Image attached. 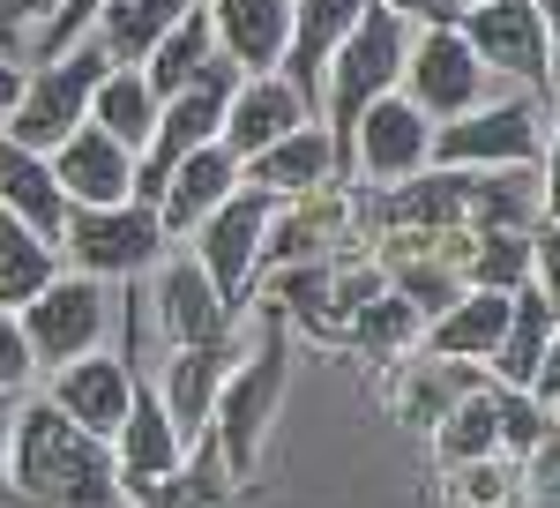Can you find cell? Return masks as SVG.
I'll use <instances>...</instances> for the list:
<instances>
[{
	"instance_id": "6da1fadb",
	"label": "cell",
	"mask_w": 560,
	"mask_h": 508,
	"mask_svg": "<svg viewBox=\"0 0 560 508\" xmlns=\"http://www.w3.org/2000/svg\"><path fill=\"white\" fill-rule=\"evenodd\" d=\"M8 486H23V501L38 508H120V457L105 434L68 419L52 396H23L15 404V457H8Z\"/></svg>"
},
{
	"instance_id": "7a4b0ae2",
	"label": "cell",
	"mask_w": 560,
	"mask_h": 508,
	"mask_svg": "<svg viewBox=\"0 0 560 508\" xmlns=\"http://www.w3.org/2000/svg\"><path fill=\"white\" fill-rule=\"evenodd\" d=\"M404 60H411V15H396L388 0H366V15L345 31V45L329 53V76H322V120L337 135V158H345L359 113L404 90Z\"/></svg>"
},
{
	"instance_id": "3957f363",
	"label": "cell",
	"mask_w": 560,
	"mask_h": 508,
	"mask_svg": "<svg viewBox=\"0 0 560 508\" xmlns=\"http://www.w3.org/2000/svg\"><path fill=\"white\" fill-rule=\"evenodd\" d=\"M113 76V53H105V38H75L68 53H52V60H38L31 76H23V97H15V113H8V135L15 142H31V150H60L75 127L90 120V97H97V83Z\"/></svg>"
},
{
	"instance_id": "277c9868",
	"label": "cell",
	"mask_w": 560,
	"mask_h": 508,
	"mask_svg": "<svg viewBox=\"0 0 560 508\" xmlns=\"http://www.w3.org/2000/svg\"><path fill=\"white\" fill-rule=\"evenodd\" d=\"M173 247L165 240V217L158 203H75L68 210V232H60V254H68V269H90V277H105V285H128L142 277L158 254Z\"/></svg>"
},
{
	"instance_id": "5b68a950",
	"label": "cell",
	"mask_w": 560,
	"mask_h": 508,
	"mask_svg": "<svg viewBox=\"0 0 560 508\" xmlns=\"http://www.w3.org/2000/svg\"><path fill=\"white\" fill-rule=\"evenodd\" d=\"M546 158V113H538V90L516 97H486L471 113L433 127V165H538Z\"/></svg>"
},
{
	"instance_id": "8992f818",
	"label": "cell",
	"mask_w": 560,
	"mask_h": 508,
	"mask_svg": "<svg viewBox=\"0 0 560 508\" xmlns=\"http://www.w3.org/2000/svg\"><path fill=\"white\" fill-rule=\"evenodd\" d=\"M277 396H284V314H261V344L255 351H240V367L224 381V396H217V449H224V471L240 478V471L255 464L261 449V426L277 419Z\"/></svg>"
},
{
	"instance_id": "52a82bcc",
	"label": "cell",
	"mask_w": 560,
	"mask_h": 508,
	"mask_svg": "<svg viewBox=\"0 0 560 508\" xmlns=\"http://www.w3.org/2000/svg\"><path fill=\"white\" fill-rule=\"evenodd\" d=\"M456 31L471 38V53L523 90H553V31L538 15V0H471L456 8Z\"/></svg>"
},
{
	"instance_id": "ba28073f",
	"label": "cell",
	"mask_w": 560,
	"mask_h": 508,
	"mask_svg": "<svg viewBox=\"0 0 560 508\" xmlns=\"http://www.w3.org/2000/svg\"><path fill=\"white\" fill-rule=\"evenodd\" d=\"M269 217H277V195H261V187H232L224 203H217L202 224H195V240L187 247L202 254V269L217 277V292L232 299V307H247L261 277V247H269Z\"/></svg>"
},
{
	"instance_id": "9c48e42d",
	"label": "cell",
	"mask_w": 560,
	"mask_h": 508,
	"mask_svg": "<svg viewBox=\"0 0 560 508\" xmlns=\"http://www.w3.org/2000/svg\"><path fill=\"white\" fill-rule=\"evenodd\" d=\"M105 330H113V292H105V277H90V269H60V277L23 307V337L38 351V367H68V359L97 351Z\"/></svg>"
},
{
	"instance_id": "30bf717a",
	"label": "cell",
	"mask_w": 560,
	"mask_h": 508,
	"mask_svg": "<svg viewBox=\"0 0 560 508\" xmlns=\"http://www.w3.org/2000/svg\"><path fill=\"white\" fill-rule=\"evenodd\" d=\"M486 83H493V68L471 53V38L456 31V15L419 23L411 60H404V90H411V97L433 113V127L456 120V113H471V105H486Z\"/></svg>"
},
{
	"instance_id": "8fae6325",
	"label": "cell",
	"mask_w": 560,
	"mask_h": 508,
	"mask_svg": "<svg viewBox=\"0 0 560 508\" xmlns=\"http://www.w3.org/2000/svg\"><path fill=\"white\" fill-rule=\"evenodd\" d=\"M345 165H359L366 180H382V187L411 180V172H427L433 165V113L411 97V90L374 97V105L359 113V127H351Z\"/></svg>"
},
{
	"instance_id": "7c38bea8",
	"label": "cell",
	"mask_w": 560,
	"mask_h": 508,
	"mask_svg": "<svg viewBox=\"0 0 560 508\" xmlns=\"http://www.w3.org/2000/svg\"><path fill=\"white\" fill-rule=\"evenodd\" d=\"M113 457H120V494H128V501H150V486L187 464V434H179V419L165 412L158 389H135L128 419L113 434Z\"/></svg>"
},
{
	"instance_id": "4fadbf2b",
	"label": "cell",
	"mask_w": 560,
	"mask_h": 508,
	"mask_svg": "<svg viewBox=\"0 0 560 508\" xmlns=\"http://www.w3.org/2000/svg\"><path fill=\"white\" fill-rule=\"evenodd\" d=\"M135 367L120 359V351H83V359H68V367H52V404L68 412V419H83L90 434H120V419H128V404H135Z\"/></svg>"
},
{
	"instance_id": "5bb4252c",
	"label": "cell",
	"mask_w": 560,
	"mask_h": 508,
	"mask_svg": "<svg viewBox=\"0 0 560 508\" xmlns=\"http://www.w3.org/2000/svg\"><path fill=\"white\" fill-rule=\"evenodd\" d=\"M247 180V165L232 158V142L217 135V142H202V150H187L173 172H165V187H158V217H165V240H195V224L232 195Z\"/></svg>"
},
{
	"instance_id": "9a60e30c",
	"label": "cell",
	"mask_w": 560,
	"mask_h": 508,
	"mask_svg": "<svg viewBox=\"0 0 560 508\" xmlns=\"http://www.w3.org/2000/svg\"><path fill=\"white\" fill-rule=\"evenodd\" d=\"M135 165H142V158L97 120H83L60 150H52V172H60L68 203H83V210L90 203H135Z\"/></svg>"
},
{
	"instance_id": "2e32d148",
	"label": "cell",
	"mask_w": 560,
	"mask_h": 508,
	"mask_svg": "<svg viewBox=\"0 0 560 508\" xmlns=\"http://www.w3.org/2000/svg\"><path fill=\"white\" fill-rule=\"evenodd\" d=\"M158 330H165V344L232 337V299L217 292V277L202 269V254H195V247L173 254L165 277H158Z\"/></svg>"
},
{
	"instance_id": "e0dca14e",
	"label": "cell",
	"mask_w": 560,
	"mask_h": 508,
	"mask_svg": "<svg viewBox=\"0 0 560 508\" xmlns=\"http://www.w3.org/2000/svg\"><path fill=\"white\" fill-rule=\"evenodd\" d=\"M337 172H345V158H337L329 120H300L284 142H269L261 158H247V187L277 195V203H292V195H322V187H337Z\"/></svg>"
},
{
	"instance_id": "ac0fdd59",
	"label": "cell",
	"mask_w": 560,
	"mask_h": 508,
	"mask_svg": "<svg viewBox=\"0 0 560 508\" xmlns=\"http://www.w3.org/2000/svg\"><path fill=\"white\" fill-rule=\"evenodd\" d=\"M366 15V0H292V45H284V83L306 97V113L322 120V76H329V53L345 45V31Z\"/></svg>"
},
{
	"instance_id": "d6986e66",
	"label": "cell",
	"mask_w": 560,
	"mask_h": 508,
	"mask_svg": "<svg viewBox=\"0 0 560 508\" xmlns=\"http://www.w3.org/2000/svg\"><path fill=\"white\" fill-rule=\"evenodd\" d=\"M240 367V351L232 337H210V344H173V367H165V412L179 419L187 441H210V419H217V396H224V381Z\"/></svg>"
},
{
	"instance_id": "ffe728a7",
	"label": "cell",
	"mask_w": 560,
	"mask_h": 508,
	"mask_svg": "<svg viewBox=\"0 0 560 508\" xmlns=\"http://www.w3.org/2000/svg\"><path fill=\"white\" fill-rule=\"evenodd\" d=\"M300 120H314L306 97L284 83L277 68H261V76H240V90H232V105H224V142H232V158L247 165L269 142H284Z\"/></svg>"
},
{
	"instance_id": "44dd1931",
	"label": "cell",
	"mask_w": 560,
	"mask_h": 508,
	"mask_svg": "<svg viewBox=\"0 0 560 508\" xmlns=\"http://www.w3.org/2000/svg\"><path fill=\"white\" fill-rule=\"evenodd\" d=\"M0 210L23 217L45 240H60L68 232V210H75L68 187H60V172H52V158L31 150V142H15L8 127H0Z\"/></svg>"
},
{
	"instance_id": "7402d4cb",
	"label": "cell",
	"mask_w": 560,
	"mask_h": 508,
	"mask_svg": "<svg viewBox=\"0 0 560 508\" xmlns=\"http://www.w3.org/2000/svg\"><path fill=\"white\" fill-rule=\"evenodd\" d=\"M486 367L478 359H448V351H427L419 344V359L404 367V381H396V419L404 426H419V434H433V426L448 419L471 389H486Z\"/></svg>"
},
{
	"instance_id": "603a6c76",
	"label": "cell",
	"mask_w": 560,
	"mask_h": 508,
	"mask_svg": "<svg viewBox=\"0 0 560 508\" xmlns=\"http://www.w3.org/2000/svg\"><path fill=\"white\" fill-rule=\"evenodd\" d=\"M210 23H217V53H232L247 76L284 68V45H292V0H210Z\"/></svg>"
},
{
	"instance_id": "cb8c5ba5",
	"label": "cell",
	"mask_w": 560,
	"mask_h": 508,
	"mask_svg": "<svg viewBox=\"0 0 560 508\" xmlns=\"http://www.w3.org/2000/svg\"><path fill=\"white\" fill-rule=\"evenodd\" d=\"M553 330H560V307L546 299V285L530 277V285L509 299V330H501V344H493L486 374L509 381V389H530V381H538V359H546V344H553Z\"/></svg>"
},
{
	"instance_id": "d4e9b609",
	"label": "cell",
	"mask_w": 560,
	"mask_h": 508,
	"mask_svg": "<svg viewBox=\"0 0 560 508\" xmlns=\"http://www.w3.org/2000/svg\"><path fill=\"white\" fill-rule=\"evenodd\" d=\"M509 299L516 292H486V285H471L448 314L427 322V351H448V359H478V367H486L493 344H501V330H509Z\"/></svg>"
},
{
	"instance_id": "484cf974",
	"label": "cell",
	"mask_w": 560,
	"mask_h": 508,
	"mask_svg": "<svg viewBox=\"0 0 560 508\" xmlns=\"http://www.w3.org/2000/svg\"><path fill=\"white\" fill-rule=\"evenodd\" d=\"M158 113H165V97H158V83H150L135 60H113V76L97 83V97H90V120L113 127V135L128 142L135 158L150 150V135H158Z\"/></svg>"
},
{
	"instance_id": "4316f807",
	"label": "cell",
	"mask_w": 560,
	"mask_h": 508,
	"mask_svg": "<svg viewBox=\"0 0 560 508\" xmlns=\"http://www.w3.org/2000/svg\"><path fill=\"white\" fill-rule=\"evenodd\" d=\"M68 269V254H60V240H45V232H31L23 217L0 210V307H31V299L52 285Z\"/></svg>"
},
{
	"instance_id": "83f0119b",
	"label": "cell",
	"mask_w": 560,
	"mask_h": 508,
	"mask_svg": "<svg viewBox=\"0 0 560 508\" xmlns=\"http://www.w3.org/2000/svg\"><path fill=\"white\" fill-rule=\"evenodd\" d=\"M366 359H382V367H404L419 344H427V314L411 307L404 292H374V299H359V314H351V330H345Z\"/></svg>"
},
{
	"instance_id": "f1b7e54d",
	"label": "cell",
	"mask_w": 560,
	"mask_h": 508,
	"mask_svg": "<svg viewBox=\"0 0 560 508\" xmlns=\"http://www.w3.org/2000/svg\"><path fill=\"white\" fill-rule=\"evenodd\" d=\"M217 60V23H210V0H195L187 15H179L165 38L150 45V60H142V76L158 83V97H173V90H187L202 68Z\"/></svg>"
},
{
	"instance_id": "f546056e",
	"label": "cell",
	"mask_w": 560,
	"mask_h": 508,
	"mask_svg": "<svg viewBox=\"0 0 560 508\" xmlns=\"http://www.w3.org/2000/svg\"><path fill=\"white\" fill-rule=\"evenodd\" d=\"M187 8H195V0H105V8H97V23H90V38H105L113 60H135V68H142V60H150V45L165 38Z\"/></svg>"
},
{
	"instance_id": "4dcf8cb0",
	"label": "cell",
	"mask_w": 560,
	"mask_h": 508,
	"mask_svg": "<svg viewBox=\"0 0 560 508\" xmlns=\"http://www.w3.org/2000/svg\"><path fill=\"white\" fill-rule=\"evenodd\" d=\"M530 277H538V240H530V232L493 224V232H471V240H464V285H486V292H523Z\"/></svg>"
},
{
	"instance_id": "1f68e13d",
	"label": "cell",
	"mask_w": 560,
	"mask_h": 508,
	"mask_svg": "<svg viewBox=\"0 0 560 508\" xmlns=\"http://www.w3.org/2000/svg\"><path fill=\"white\" fill-rule=\"evenodd\" d=\"M427 441H433V457H441L448 471H456V464H471V457H493V449H501V412H493V381H486V389H471V396H464V404H456L448 419L433 426Z\"/></svg>"
},
{
	"instance_id": "d6a6232c",
	"label": "cell",
	"mask_w": 560,
	"mask_h": 508,
	"mask_svg": "<svg viewBox=\"0 0 560 508\" xmlns=\"http://www.w3.org/2000/svg\"><path fill=\"white\" fill-rule=\"evenodd\" d=\"M448 501H456V508H516V501H523V457L493 449V457H471V464H456V486H448Z\"/></svg>"
},
{
	"instance_id": "836d02e7",
	"label": "cell",
	"mask_w": 560,
	"mask_h": 508,
	"mask_svg": "<svg viewBox=\"0 0 560 508\" xmlns=\"http://www.w3.org/2000/svg\"><path fill=\"white\" fill-rule=\"evenodd\" d=\"M396 292L433 322V314H448L471 285H464V262H441V254H419V262H411V254H404V262H396Z\"/></svg>"
},
{
	"instance_id": "e575fe53",
	"label": "cell",
	"mask_w": 560,
	"mask_h": 508,
	"mask_svg": "<svg viewBox=\"0 0 560 508\" xmlns=\"http://www.w3.org/2000/svg\"><path fill=\"white\" fill-rule=\"evenodd\" d=\"M150 508H232V486H224L202 457H187L173 478H158V486H150Z\"/></svg>"
},
{
	"instance_id": "d590c367",
	"label": "cell",
	"mask_w": 560,
	"mask_h": 508,
	"mask_svg": "<svg viewBox=\"0 0 560 508\" xmlns=\"http://www.w3.org/2000/svg\"><path fill=\"white\" fill-rule=\"evenodd\" d=\"M38 374V351L23 337V314L0 307V396H23V381Z\"/></svg>"
},
{
	"instance_id": "8d00e7d4",
	"label": "cell",
	"mask_w": 560,
	"mask_h": 508,
	"mask_svg": "<svg viewBox=\"0 0 560 508\" xmlns=\"http://www.w3.org/2000/svg\"><path fill=\"white\" fill-rule=\"evenodd\" d=\"M523 508H560V426L523 457Z\"/></svg>"
},
{
	"instance_id": "74e56055",
	"label": "cell",
	"mask_w": 560,
	"mask_h": 508,
	"mask_svg": "<svg viewBox=\"0 0 560 508\" xmlns=\"http://www.w3.org/2000/svg\"><path fill=\"white\" fill-rule=\"evenodd\" d=\"M97 8H105V0H60V8H52V23L38 31V53H45V60H52V53H68V45L83 38L90 23H97Z\"/></svg>"
},
{
	"instance_id": "f35d334b",
	"label": "cell",
	"mask_w": 560,
	"mask_h": 508,
	"mask_svg": "<svg viewBox=\"0 0 560 508\" xmlns=\"http://www.w3.org/2000/svg\"><path fill=\"white\" fill-rule=\"evenodd\" d=\"M52 8H60V0H0V53L31 45L45 23H52Z\"/></svg>"
},
{
	"instance_id": "ab89813d",
	"label": "cell",
	"mask_w": 560,
	"mask_h": 508,
	"mask_svg": "<svg viewBox=\"0 0 560 508\" xmlns=\"http://www.w3.org/2000/svg\"><path fill=\"white\" fill-rule=\"evenodd\" d=\"M538 285H546V299L560 307V217H538Z\"/></svg>"
},
{
	"instance_id": "60d3db41",
	"label": "cell",
	"mask_w": 560,
	"mask_h": 508,
	"mask_svg": "<svg viewBox=\"0 0 560 508\" xmlns=\"http://www.w3.org/2000/svg\"><path fill=\"white\" fill-rule=\"evenodd\" d=\"M538 172H546V217H560V68H553V127H546V158H538Z\"/></svg>"
},
{
	"instance_id": "b9f144b4",
	"label": "cell",
	"mask_w": 560,
	"mask_h": 508,
	"mask_svg": "<svg viewBox=\"0 0 560 508\" xmlns=\"http://www.w3.org/2000/svg\"><path fill=\"white\" fill-rule=\"evenodd\" d=\"M530 389L560 412V330H553V344H546V359H538V381H530Z\"/></svg>"
},
{
	"instance_id": "7bdbcfd3",
	"label": "cell",
	"mask_w": 560,
	"mask_h": 508,
	"mask_svg": "<svg viewBox=\"0 0 560 508\" xmlns=\"http://www.w3.org/2000/svg\"><path fill=\"white\" fill-rule=\"evenodd\" d=\"M8 457H15V396H0V486H8Z\"/></svg>"
},
{
	"instance_id": "ee69618b",
	"label": "cell",
	"mask_w": 560,
	"mask_h": 508,
	"mask_svg": "<svg viewBox=\"0 0 560 508\" xmlns=\"http://www.w3.org/2000/svg\"><path fill=\"white\" fill-rule=\"evenodd\" d=\"M15 97H23V68H15V60L0 53V120L15 113Z\"/></svg>"
},
{
	"instance_id": "f6af8a7d",
	"label": "cell",
	"mask_w": 560,
	"mask_h": 508,
	"mask_svg": "<svg viewBox=\"0 0 560 508\" xmlns=\"http://www.w3.org/2000/svg\"><path fill=\"white\" fill-rule=\"evenodd\" d=\"M396 15H411V23H441L448 15V0H388Z\"/></svg>"
},
{
	"instance_id": "bcb514c9",
	"label": "cell",
	"mask_w": 560,
	"mask_h": 508,
	"mask_svg": "<svg viewBox=\"0 0 560 508\" xmlns=\"http://www.w3.org/2000/svg\"><path fill=\"white\" fill-rule=\"evenodd\" d=\"M538 15H546V31H553V68H560V0H538Z\"/></svg>"
},
{
	"instance_id": "7dc6e473",
	"label": "cell",
	"mask_w": 560,
	"mask_h": 508,
	"mask_svg": "<svg viewBox=\"0 0 560 508\" xmlns=\"http://www.w3.org/2000/svg\"><path fill=\"white\" fill-rule=\"evenodd\" d=\"M456 8H471V0H448V15H456Z\"/></svg>"
}]
</instances>
